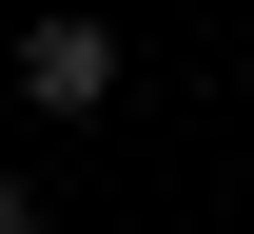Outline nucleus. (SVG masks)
Masks as SVG:
<instances>
[{"instance_id":"nucleus-1","label":"nucleus","mask_w":254,"mask_h":234,"mask_svg":"<svg viewBox=\"0 0 254 234\" xmlns=\"http://www.w3.org/2000/svg\"><path fill=\"white\" fill-rule=\"evenodd\" d=\"M20 98H39V117H98V98H118V39H98L78 0H59V20H20Z\"/></svg>"}]
</instances>
